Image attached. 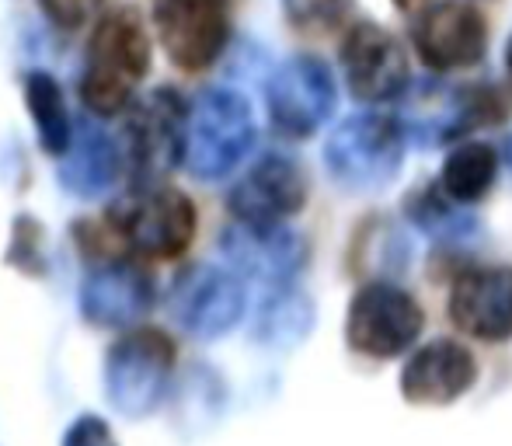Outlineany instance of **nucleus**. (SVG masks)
<instances>
[{
    "mask_svg": "<svg viewBox=\"0 0 512 446\" xmlns=\"http://www.w3.org/2000/svg\"><path fill=\"white\" fill-rule=\"evenodd\" d=\"M150 70V39L136 11L119 7L98 21L88 42L81 102L95 115H119L133 105L136 84Z\"/></svg>",
    "mask_w": 512,
    "mask_h": 446,
    "instance_id": "f257e3e1",
    "label": "nucleus"
},
{
    "mask_svg": "<svg viewBox=\"0 0 512 446\" xmlns=\"http://www.w3.org/2000/svg\"><path fill=\"white\" fill-rule=\"evenodd\" d=\"M108 230L115 241L143 258H178L196 237V206L171 185L140 182L133 192L108 206Z\"/></svg>",
    "mask_w": 512,
    "mask_h": 446,
    "instance_id": "f03ea898",
    "label": "nucleus"
},
{
    "mask_svg": "<svg viewBox=\"0 0 512 446\" xmlns=\"http://www.w3.org/2000/svg\"><path fill=\"white\" fill-rule=\"evenodd\" d=\"M398 119L415 143H446L481 126H495L509 115V102L492 84L446 88L443 81H422L408 88Z\"/></svg>",
    "mask_w": 512,
    "mask_h": 446,
    "instance_id": "7ed1b4c3",
    "label": "nucleus"
},
{
    "mask_svg": "<svg viewBox=\"0 0 512 446\" xmlns=\"http://www.w3.org/2000/svg\"><path fill=\"white\" fill-rule=\"evenodd\" d=\"M405 126L398 115L363 112L345 119L324 147L331 175L352 192H377L398 175L405 157Z\"/></svg>",
    "mask_w": 512,
    "mask_h": 446,
    "instance_id": "20e7f679",
    "label": "nucleus"
},
{
    "mask_svg": "<svg viewBox=\"0 0 512 446\" xmlns=\"http://www.w3.org/2000/svg\"><path fill=\"white\" fill-rule=\"evenodd\" d=\"M175 370V342L157 328H133L105 356V398L126 419H143L161 405Z\"/></svg>",
    "mask_w": 512,
    "mask_h": 446,
    "instance_id": "39448f33",
    "label": "nucleus"
},
{
    "mask_svg": "<svg viewBox=\"0 0 512 446\" xmlns=\"http://www.w3.org/2000/svg\"><path fill=\"white\" fill-rule=\"evenodd\" d=\"M255 143V119L237 91L213 88L199 95L189 112V136H185V164L196 178H223L244 161Z\"/></svg>",
    "mask_w": 512,
    "mask_h": 446,
    "instance_id": "423d86ee",
    "label": "nucleus"
},
{
    "mask_svg": "<svg viewBox=\"0 0 512 446\" xmlns=\"http://www.w3.org/2000/svg\"><path fill=\"white\" fill-rule=\"evenodd\" d=\"M422 307L415 297L394 283H366L349 304V321H345V338L356 352L366 356H398L422 332Z\"/></svg>",
    "mask_w": 512,
    "mask_h": 446,
    "instance_id": "0eeeda50",
    "label": "nucleus"
},
{
    "mask_svg": "<svg viewBox=\"0 0 512 446\" xmlns=\"http://www.w3.org/2000/svg\"><path fill=\"white\" fill-rule=\"evenodd\" d=\"M154 21L168 60L189 74L213 67L230 39L227 0H157Z\"/></svg>",
    "mask_w": 512,
    "mask_h": 446,
    "instance_id": "6e6552de",
    "label": "nucleus"
},
{
    "mask_svg": "<svg viewBox=\"0 0 512 446\" xmlns=\"http://www.w3.org/2000/svg\"><path fill=\"white\" fill-rule=\"evenodd\" d=\"M335 77L314 56L283 63L269 81L272 126L286 140H307L335 112Z\"/></svg>",
    "mask_w": 512,
    "mask_h": 446,
    "instance_id": "1a4fd4ad",
    "label": "nucleus"
},
{
    "mask_svg": "<svg viewBox=\"0 0 512 446\" xmlns=\"http://www.w3.org/2000/svg\"><path fill=\"white\" fill-rule=\"evenodd\" d=\"M342 70L352 98L391 102L408 91V60L401 42L373 21H359L342 39Z\"/></svg>",
    "mask_w": 512,
    "mask_h": 446,
    "instance_id": "9d476101",
    "label": "nucleus"
},
{
    "mask_svg": "<svg viewBox=\"0 0 512 446\" xmlns=\"http://www.w3.org/2000/svg\"><path fill=\"white\" fill-rule=\"evenodd\" d=\"M411 39L425 67L436 74H453V70L474 67L485 56L488 28L478 7L464 0H439L425 7Z\"/></svg>",
    "mask_w": 512,
    "mask_h": 446,
    "instance_id": "9b49d317",
    "label": "nucleus"
},
{
    "mask_svg": "<svg viewBox=\"0 0 512 446\" xmlns=\"http://www.w3.org/2000/svg\"><path fill=\"white\" fill-rule=\"evenodd\" d=\"M307 203V175L290 157L269 154L234 185L230 213L237 223L255 230H272L283 220L297 217Z\"/></svg>",
    "mask_w": 512,
    "mask_h": 446,
    "instance_id": "f8f14e48",
    "label": "nucleus"
},
{
    "mask_svg": "<svg viewBox=\"0 0 512 446\" xmlns=\"http://www.w3.org/2000/svg\"><path fill=\"white\" fill-rule=\"evenodd\" d=\"M171 314L196 338H220L244 318V286L234 272L192 265L171 290Z\"/></svg>",
    "mask_w": 512,
    "mask_h": 446,
    "instance_id": "ddd939ff",
    "label": "nucleus"
},
{
    "mask_svg": "<svg viewBox=\"0 0 512 446\" xmlns=\"http://www.w3.org/2000/svg\"><path fill=\"white\" fill-rule=\"evenodd\" d=\"M185 136H189V105L175 91H154L129 122V154L143 182L185 161Z\"/></svg>",
    "mask_w": 512,
    "mask_h": 446,
    "instance_id": "4468645a",
    "label": "nucleus"
},
{
    "mask_svg": "<svg viewBox=\"0 0 512 446\" xmlns=\"http://www.w3.org/2000/svg\"><path fill=\"white\" fill-rule=\"evenodd\" d=\"M450 321L481 342H502L512 335V269L485 265L460 272L450 290Z\"/></svg>",
    "mask_w": 512,
    "mask_h": 446,
    "instance_id": "2eb2a0df",
    "label": "nucleus"
},
{
    "mask_svg": "<svg viewBox=\"0 0 512 446\" xmlns=\"http://www.w3.org/2000/svg\"><path fill=\"white\" fill-rule=\"evenodd\" d=\"M154 307V283L133 262H108L81 286V314L98 328H129Z\"/></svg>",
    "mask_w": 512,
    "mask_h": 446,
    "instance_id": "dca6fc26",
    "label": "nucleus"
},
{
    "mask_svg": "<svg viewBox=\"0 0 512 446\" xmlns=\"http://www.w3.org/2000/svg\"><path fill=\"white\" fill-rule=\"evenodd\" d=\"M474 380H478L474 356L460 342L443 338V342H429L408 359L401 373V394L411 405H450L471 391Z\"/></svg>",
    "mask_w": 512,
    "mask_h": 446,
    "instance_id": "f3484780",
    "label": "nucleus"
},
{
    "mask_svg": "<svg viewBox=\"0 0 512 446\" xmlns=\"http://www.w3.org/2000/svg\"><path fill=\"white\" fill-rule=\"evenodd\" d=\"M223 251L237 272L262 279V283H286L307 258L304 241L290 230H255L244 223L223 237Z\"/></svg>",
    "mask_w": 512,
    "mask_h": 446,
    "instance_id": "a211bd4d",
    "label": "nucleus"
},
{
    "mask_svg": "<svg viewBox=\"0 0 512 446\" xmlns=\"http://www.w3.org/2000/svg\"><path fill=\"white\" fill-rule=\"evenodd\" d=\"M115 175H119V154H115L112 140L98 129H81L77 143H70V157L60 171L63 185L81 199H98L112 189Z\"/></svg>",
    "mask_w": 512,
    "mask_h": 446,
    "instance_id": "6ab92c4d",
    "label": "nucleus"
},
{
    "mask_svg": "<svg viewBox=\"0 0 512 446\" xmlns=\"http://www.w3.org/2000/svg\"><path fill=\"white\" fill-rule=\"evenodd\" d=\"M495 175H499V154H495L488 143L471 140V143H460V147L446 157L439 189H443L453 203H478L495 185Z\"/></svg>",
    "mask_w": 512,
    "mask_h": 446,
    "instance_id": "aec40b11",
    "label": "nucleus"
},
{
    "mask_svg": "<svg viewBox=\"0 0 512 446\" xmlns=\"http://www.w3.org/2000/svg\"><path fill=\"white\" fill-rule=\"evenodd\" d=\"M28 109H32L35 129H39V143L46 154H67L74 143V126H70V112L63 102L60 84L49 74H32L25 84Z\"/></svg>",
    "mask_w": 512,
    "mask_h": 446,
    "instance_id": "412c9836",
    "label": "nucleus"
},
{
    "mask_svg": "<svg viewBox=\"0 0 512 446\" xmlns=\"http://www.w3.org/2000/svg\"><path fill=\"white\" fill-rule=\"evenodd\" d=\"M310 325H314V307H310V300L304 293L286 290L283 286V290L272 293L262 304V311H258L255 338L262 345L283 349V345H297L300 338L310 332Z\"/></svg>",
    "mask_w": 512,
    "mask_h": 446,
    "instance_id": "4be33fe9",
    "label": "nucleus"
},
{
    "mask_svg": "<svg viewBox=\"0 0 512 446\" xmlns=\"http://www.w3.org/2000/svg\"><path fill=\"white\" fill-rule=\"evenodd\" d=\"M283 7L300 32H331L345 21L352 0H283Z\"/></svg>",
    "mask_w": 512,
    "mask_h": 446,
    "instance_id": "5701e85b",
    "label": "nucleus"
},
{
    "mask_svg": "<svg viewBox=\"0 0 512 446\" xmlns=\"http://www.w3.org/2000/svg\"><path fill=\"white\" fill-rule=\"evenodd\" d=\"M7 262L18 265L21 272H32L42 276L46 272V255H42V230L32 217H21L14 223V241H11V255Z\"/></svg>",
    "mask_w": 512,
    "mask_h": 446,
    "instance_id": "b1692460",
    "label": "nucleus"
},
{
    "mask_svg": "<svg viewBox=\"0 0 512 446\" xmlns=\"http://www.w3.org/2000/svg\"><path fill=\"white\" fill-rule=\"evenodd\" d=\"M39 4L60 28H81L102 11V0H39Z\"/></svg>",
    "mask_w": 512,
    "mask_h": 446,
    "instance_id": "393cba45",
    "label": "nucleus"
},
{
    "mask_svg": "<svg viewBox=\"0 0 512 446\" xmlns=\"http://www.w3.org/2000/svg\"><path fill=\"white\" fill-rule=\"evenodd\" d=\"M63 446H119V443H115V433L105 419H98V415H81V419L67 429Z\"/></svg>",
    "mask_w": 512,
    "mask_h": 446,
    "instance_id": "a878e982",
    "label": "nucleus"
},
{
    "mask_svg": "<svg viewBox=\"0 0 512 446\" xmlns=\"http://www.w3.org/2000/svg\"><path fill=\"white\" fill-rule=\"evenodd\" d=\"M394 4H398L401 7V11H425V7H429L432 4V0H394Z\"/></svg>",
    "mask_w": 512,
    "mask_h": 446,
    "instance_id": "bb28decb",
    "label": "nucleus"
},
{
    "mask_svg": "<svg viewBox=\"0 0 512 446\" xmlns=\"http://www.w3.org/2000/svg\"><path fill=\"white\" fill-rule=\"evenodd\" d=\"M506 70H509V77H512V35H509V42H506Z\"/></svg>",
    "mask_w": 512,
    "mask_h": 446,
    "instance_id": "cd10ccee",
    "label": "nucleus"
}]
</instances>
